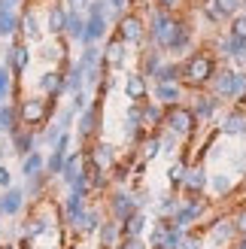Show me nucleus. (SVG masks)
Listing matches in <instances>:
<instances>
[{
    "label": "nucleus",
    "instance_id": "obj_1",
    "mask_svg": "<svg viewBox=\"0 0 246 249\" xmlns=\"http://www.w3.org/2000/svg\"><path fill=\"white\" fill-rule=\"evenodd\" d=\"M216 76V58L207 52H192L182 61V79H186L192 89H201V85L213 82Z\"/></svg>",
    "mask_w": 246,
    "mask_h": 249
},
{
    "label": "nucleus",
    "instance_id": "obj_2",
    "mask_svg": "<svg viewBox=\"0 0 246 249\" xmlns=\"http://www.w3.org/2000/svg\"><path fill=\"white\" fill-rule=\"evenodd\" d=\"M174 28H176V18H174V12H167L161 6H152L149 12V21H146V36H149V43L155 49H167L170 43V36H174Z\"/></svg>",
    "mask_w": 246,
    "mask_h": 249
},
{
    "label": "nucleus",
    "instance_id": "obj_3",
    "mask_svg": "<svg viewBox=\"0 0 246 249\" xmlns=\"http://www.w3.org/2000/svg\"><path fill=\"white\" fill-rule=\"evenodd\" d=\"M213 91L216 97H225V101H246V73L243 70H216Z\"/></svg>",
    "mask_w": 246,
    "mask_h": 249
},
{
    "label": "nucleus",
    "instance_id": "obj_4",
    "mask_svg": "<svg viewBox=\"0 0 246 249\" xmlns=\"http://www.w3.org/2000/svg\"><path fill=\"white\" fill-rule=\"evenodd\" d=\"M164 124H167V131H174L176 137H186V140L198 131V119H194V113L189 107H182V104H174V107L164 109Z\"/></svg>",
    "mask_w": 246,
    "mask_h": 249
},
{
    "label": "nucleus",
    "instance_id": "obj_5",
    "mask_svg": "<svg viewBox=\"0 0 246 249\" xmlns=\"http://www.w3.org/2000/svg\"><path fill=\"white\" fill-rule=\"evenodd\" d=\"M116 36H119L122 43H128V46H140L146 40V21L137 16V12H125V16L119 18Z\"/></svg>",
    "mask_w": 246,
    "mask_h": 249
},
{
    "label": "nucleus",
    "instance_id": "obj_6",
    "mask_svg": "<svg viewBox=\"0 0 246 249\" xmlns=\"http://www.w3.org/2000/svg\"><path fill=\"white\" fill-rule=\"evenodd\" d=\"M210 207L204 201L201 195H192V197H186V204H179V210L174 213V225H179V228H186L189 231V225L192 222H198L201 216H204V210Z\"/></svg>",
    "mask_w": 246,
    "mask_h": 249
},
{
    "label": "nucleus",
    "instance_id": "obj_7",
    "mask_svg": "<svg viewBox=\"0 0 246 249\" xmlns=\"http://www.w3.org/2000/svg\"><path fill=\"white\" fill-rule=\"evenodd\" d=\"M189 49H192V24H186V21L176 18L174 36H170V43H167L164 52H170V55H186Z\"/></svg>",
    "mask_w": 246,
    "mask_h": 249
},
{
    "label": "nucleus",
    "instance_id": "obj_8",
    "mask_svg": "<svg viewBox=\"0 0 246 249\" xmlns=\"http://www.w3.org/2000/svg\"><path fill=\"white\" fill-rule=\"evenodd\" d=\"M146 94H149V89H146V76H143L140 70H131L128 76H125V97L134 101V104H143Z\"/></svg>",
    "mask_w": 246,
    "mask_h": 249
},
{
    "label": "nucleus",
    "instance_id": "obj_9",
    "mask_svg": "<svg viewBox=\"0 0 246 249\" xmlns=\"http://www.w3.org/2000/svg\"><path fill=\"white\" fill-rule=\"evenodd\" d=\"M134 210H137V204H134V195H128V192H113V197H109V213H113L116 222L128 219Z\"/></svg>",
    "mask_w": 246,
    "mask_h": 249
},
{
    "label": "nucleus",
    "instance_id": "obj_10",
    "mask_svg": "<svg viewBox=\"0 0 246 249\" xmlns=\"http://www.w3.org/2000/svg\"><path fill=\"white\" fill-rule=\"evenodd\" d=\"M106 28H109V18L106 16H85V34H82V43H97L106 36Z\"/></svg>",
    "mask_w": 246,
    "mask_h": 249
},
{
    "label": "nucleus",
    "instance_id": "obj_11",
    "mask_svg": "<svg viewBox=\"0 0 246 249\" xmlns=\"http://www.w3.org/2000/svg\"><path fill=\"white\" fill-rule=\"evenodd\" d=\"M216 109H219V97H210V94H198V97H194V104H192L194 119L204 122V124L216 116Z\"/></svg>",
    "mask_w": 246,
    "mask_h": 249
},
{
    "label": "nucleus",
    "instance_id": "obj_12",
    "mask_svg": "<svg viewBox=\"0 0 246 249\" xmlns=\"http://www.w3.org/2000/svg\"><path fill=\"white\" fill-rule=\"evenodd\" d=\"M207 234H210V243H213V246H225L231 237H234V222H231V219L210 222V228H207Z\"/></svg>",
    "mask_w": 246,
    "mask_h": 249
},
{
    "label": "nucleus",
    "instance_id": "obj_13",
    "mask_svg": "<svg viewBox=\"0 0 246 249\" xmlns=\"http://www.w3.org/2000/svg\"><path fill=\"white\" fill-rule=\"evenodd\" d=\"M155 104H161V107H174L179 104V97H182V89H179V82H161V85H155Z\"/></svg>",
    "mask_w": 246,
    "mask_h": 249
},
{
    "label": "nucleus",
    "instance_id": "obj_14",
    "mask_svg": "<svg viewBox=\"0 0 246 249\" xmlns=\"http://www.w3.org/2000/svg\"><path fill=\"white\" fill-rule=\"evenodd\" d=\"M204 189H207L204 167H189L186 170V179H182V192H186V195H201Z\"/></svg>",
    "mask_w": 246,
    "mask_h": 249
},
{
    "label": "nucleus",
    "instance_id": "obj_15",
    "mask_svg": "<svg viewBox=\"0 0 246 249\" xmlns=\"http://www.w3.org/2000/svg\"><path fill=\"white\" fill-rule=\"evenodd\" d=\"M119 225H122V234H125V237H143V231H146V216H143V210H134V213H131L128 219H122Z\"/></svg>",
    "mask_w": 246,
    "mask_h": 249
},
{
    "label": "nucleus",
    "instance_id": "obj_16",
    "mask_svg": "<svg viewBox=\"0 0 246 249\" xmlns=\"http://www.w3.org/2000/svg\"><path fill=\"white\" fill-rule=\"evenodd\" d=\"M21 207H24V192L21 189H9L0 197V213H6V216H16Z\"/></svg>",
    "mask_w": 246,
    "mask_h": 249
},
{
    "label": "nucleus",
    "instance_id": "obj_17",
    "mask_svg": "<svg viewBox=\"0 0 246 249\" xmlns=\"http://www.w3.org/2000/svg\"><path fill=\"white\" fill-rule=\"evenodd\" d=\"M64 34L70 36V40H79L82 43V34H85V16L79 9H67V28Z\"/></svg>",
    "mask_w": 246,
    "mask_h": 249
},
{
    "label": "nucleus",
    "instance_id": "obj_18",
    "mask_svg": "<svg viewBox=\"0 0 246 249\" xmlns=\"http://www.w3.org/2000/svg\"><path fill=\"white\" fill-rule=\"evenodd\" d=\"M219 131L228 134V137H234V134H246V116L240 113V109L228 113V116L222 119V128H219Z\"/></svg>",
    "mask_w": 246,
    "mask_h": 249
},
{
    "label": "nucleus",
    "instance_id": "obj_19",
    "mask_svg": "<svg viewBox=\"0 0 246 249\" xmlns=\"http://www.w3.org/2000/svg\"><path fill=\"white\" fill-rule=\"evenodd\" d=\"M152 79H155V85H161V82H179L182 79V64H161L152 73Z\"/></svg>",
    "mask_w": 246,
    "mask_h": 249
},
{
    "label": "nucleus",
    "instance_id": "obj_20",
    "mask_svg": "<svg viewBox=\"0 0 246 249\" xmlns=\"http://www.w3.org/2000/svg\"><path fill=\"white\" fill-rule=\"evenodd\" d=\"M46 167V161H43V155L40 152H31V155H24V164H21V173H24V177H36V173H40Z\"/></svg>",
    "mask_w": 246,
    "mask_h": 249
},
{
    "label": "nucleus",
    "instance_id": "obj_21",
    "mask_svg": "<svg viewBox=\"0 0 246 249\" xmlns=\"http://www.w3.org/2000/svg\"><path fill=\"white\" fill-rule=\"evenodd\" d=\"M213 3L219 6V12H222L225 18H234L240 12V6H243V0H213Z\"/></svg>",
    "mask_w": 246,
    "mask_h": 249
},
{
    "label": "nucleus",
    "instance_id": "obj_22",
    "mask_svg": "<svg viewBox=\"0 0 246 249\" xmlns=\"http://www.w3.org/2000/svg\"><path fill=\"white\" fill-rule=\"evenodd\" d=\"M186 170H189L186 158H182V161H176V164L170 167V185H174V189H182V179H186Z\"/></svg>",
    "mask_w": 246,
    "mask_h": 249
},
{
    "label": "nucleus",
    "instance_id": "obj_23",
    "mask_svg": "<svg viewBox=\"0 0 246 249\" xmlns=\"http://www.w3.org/2000/svg\"><path fill=\"white\" fill-rule=\"evenodd\" d=\"M228 34H231V36H237V40H246V12H237V16L231 18Z\"/></svg>",
    "mask_w": 246,
    "mask_h": 249
},
{
    "label": "nucleus",
    "instance_id": "obj_24",
    "mask_svg": "<svg viewBox=\"0 0 246 249\" xmlns=\"http://www.w3.org/2000/svg\"><path fill=\"white\" fill-rule=\"evenodd\" d=\"M9 89H12V70H9L6 64H0V104L6 101Z\"/></svg>",
    "mask_w": 246,
    "mask_h": 249
},
{
    "label": "nucleus",
    "instance_id": "obj_25",
    "mask_svg": "<svg viewBox=\"0 0 246 249\" xmlns=\"http://www.w3.org/2000/svg\"><path fill=\"white\" fill-rule=\"evenodd\" d=\"M210 185H213V192H216V195H228L234 182H231V177H225V173H216V177L210 179Z\"/></svg>",
    "mask_w": 246,
    "mask_h": 249
},
{
    "label": "nucleus",
    "instance_id": "obj_26",
    "mask_svg": "<svg viewBox=\"0 0 246 249\" xmlns=\"http://www.w3.org/2000/svg\"><path fill=\"white\" fill-rule=\"evenodd\" d=\"M176 210H179V197L176 195H164V201L158 204V213L161 216H174Z\"/></svg>",
    "mask_w": 246,
    "mask_h": 249
},
{
    "label": "nucleus",
    "instance_id": "obj_27",
    "mask_svg": "<svg viewBox=\"0 0 246 249\" xmlns=\"http://www.w3.org/2000/svg\"><path fill=\"white\" fill-rule=\"evenodd\" d=\"M176 249H201V234H189V231H186V237L179 240Z\"/></svg>",
    "mask_w": 246,
    "mask_h": 249
},
{
    "label": "nucleus",
    "instance_id": "obj_28",
    "mask_svg": "<svg viewBox=\"0 0 246 249\" xmlns=\"http://www.w3.org/2000/svg\"><path fill=\"white\" fill-rule=\"evenodd\" d=\"M204 16L210 18V21H225V16L219 12V6L213 3V0H207V3H204Z\"/></svg>",
    "mask_w": 246,
    "mask_h": 249
},
{
    "label": "nucleus",
    "instance_id": "obj_29",
    "mask_svg": "<svg viewBox=\"0 0 246 249\" xmlns=\"http://www.w3.org/2000/svg\"><path fill=\"white\" fill-rule=\"evenodd\" d=\"M231 222H234V231L246 237V207H240L237 213H234V219H231Z\"/></svg>",
    "mask_w": 246,
    "mask_h": 249
},
{
    "label": "nucleus",
    "instance_id": "obj_30",
    "mask_svg": "<svg viewBox=\"0 0 246 249\" xmlns=\"http://www.w3.org/2000/svg\"><path fill=\"white\" fill-rule=\"evenodd\" d=\"M119 249H149V243H143V237H125Z\"/></svg>",
    "mask_w": 246,
    "mask_h": 249
},
{
    "label": "nucleus",
    "instance_id": "obj_31",
    "mask_svg": "<svg viewBox=\"0 0 246 249\" xmlns=\"http://www.w3.org/2000/svg\"><path fill=\"white\" fill-rule=\"evenodd\" d=\"M155 6H161V9H167V12H174V9L182 6V0H155Z\"/></svg>",
    "mask_w": 246,
    "mask_h": 249
},
{
    "label": "nucleus",
    "instance_id": "obj_32",
    "mask_svg": "<svg viewBox=\"0 0 246 249\" xmlns=\"http://www.w3.org/2000/svg\"><path fill=\"white\" fill-rule=\"evenodd\" d=\"M3 3H6V6H9V9H18V6H21V3H24V0H3Z\"/></svg>",
    "mask_w": 246,
    "mask_h": 249
},
{
    "label": "nucleus",
    "instance_id": "obj_33",
    "mask_svg": "<svg viewBox=\"0 0 246 249\" xmlns=\"http://www.w3.org/2000/svg\"><path fill=\"white\" fill-rule=\"evenodd\" d=\"M237 249H246V237H243V243H237Z\"/></svg>",
    "mask_w": 246,
    "mask_h": 249
}]
</instances>
